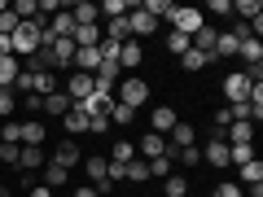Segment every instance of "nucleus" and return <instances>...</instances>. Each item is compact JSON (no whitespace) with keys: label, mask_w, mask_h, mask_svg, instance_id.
Masks as SVG:
<instances>
[{"label":"nucleus","mask_w":263,"mask_h":197,"mask_svg":"<svg viewBox=\"0 0 263 197\" xmlns=\"http://www.w3.org/2000/svg\"><path fill=\"white\" fill-rule=\"evenodd\" d=\"M9 44H13V57L40 53V44H44V22H18V31L9 35Z\"/></svg>","instance_id":"obj_1"},{"label":"nucleus","mask_w":263,"mask_h":197,"mask_svg":"<svg viewBox=\"0 0 263 197\" xmlns=\"http://www.w3.org/2000/svg\"><path fill=\"white\" fill-rule=\"evenodd\" d=\"M167 18H171V27H176L180 35H189V40H193L197 31L206 27V18H202V9H189V5H176V9H171Z\"/></svg>","instance_id":"obj_2"},{"label":"nucleus","mask_w":263,"mask_h":197,"mask_svg":"<svg viewBox=\"0 0 263 197\" xmlns=\"http://www.w3.org/2000/svg\"><path fill=\"white\" fill-rule=\"evenodd\" d=\"M149 101V84L145 79H136V75H127L119 84V105H127V110H136V105H145Z\"/></svg>","instance_id":"obj_3"},{"label":"nucleus","mask_w":263,"mask_h":197,"mask_svg":"<svg viewBox=\"0 0 263 197\" xmlns=\"http://www.w3.org/2000/svg\"><path fill=\"white\" fill-rule=\"evenodd\" d=\"M62 92L66 96H70V101H88V96H92V75H84V70H75V75H70V79H66V84H62Z\"/></svg>","instance_id":"obj_4"},{"label":"nucleus","mask_w":263,"mask_h":197,"mask_svg":"<svg viewBox=\"0 0 263 197\" xmlns=\"http://www.w3.org/2000/svg\"><path fill=\"white\" fill-rule=\"evenodd\" d=\"M84 171H88V180H92V188H97V193H114V184H110V180H105V158H101V153H92V158H88L84 162Z\"/></svg>","instance_id":"obj_5"},{"label":"nucleus","mask_w":263,"mask_h":197,"mask_svg":"<svg viewBox=\"0 0 263 197\" xmlns=\"http://www.w3.org/2000/svg\"><path fill=\"white\" fill-rule=\"evenodd\" d=\"M127 31H132V40L154 35V31H158V18H149L145 9H127Z\"/></svg>","instance_id":"obj_6"},{"label":"nucleus","mask_w":263,"mask_h":197,"mask_svg":"<svg viewBox=\"0 0 263 197\" xmlns=\"http://www.w3.org/2000/svg\"><path fill=\"white\" fill-rule=\"evenodd\" d=\"M219 136H224V145H254V123H228Z\"/></svg>","instance_id":"obj_7"},{"label":"nucleus","mask_w":263,"mask_h":197,"mask_svg":"<svg viewBox=\"0 0 263 197\" xmlns=\"http://www.w3.org/2000/svg\"><path fill=\"white\" fill-rule=\"evenodd\" d=\"M224 96H228L233 105L250 96V79H246V70H237V75H228V79H224Z\"/></svg>","instance_id":"obj_8"},{"label":"nucleus","mask_w":263,"mask_h":197,"mask_svg":"<svg viewBox=\"0 0 263 197\" xmlns=\"http://www.w3.org/2000/svg\"><path fill=\"white\" fill-rule=\"evenodd\" d=\"M176 123H180V114L171 110V105H158V110L149 114V131H158V136H167V131L176 127Z\"/></svg>","instance_id":"obj_9"},{"label":"nucleus","mask_w":263,"mask_h":197,"mask_svg":"<svg viewBox=\"0 0 263 197\" xmlns=\"http://www.w3.org/2000/svg\"><path fill=\"white\" fill-rule=\"evenodd\" d=\"M145 57V48L136 44V40H127V44H119V70H136Z\"/></svg>","instance_id":"obj_10"},{"label":"nucleus","mask_w":263,"mask_h":197,"mask_svg":"<svg viewBox=\"0 0 263 197\" xmlns=\"http://www.w3.org/2000/svg\"><path fill=\"white\" fill-rule=\"evenodd\" d=\"M110 105H114V96H105V92H92L88 101H79V110H84L88 119H101V114H110Z\"/></svg>","instance_id":"obj_11"},{"label":"nucleus","mask_w":263,"mask_h":197,"mask_svg":"<svg viewBox=\"0 0 263 197\" xmlns=\"http://www.w3.org/2000/svg\"><path fill=\"white\" fill-rule=\"evenodd\" d=\"M53 162H57V167H66V171H70V167L79 162V145L70 141V136H66V141H62V145L53 149Z\"/></svg>","instance_id":"obj_12"},{"label":"nucleus","mask_w":263,"mask_h":197,"mask_svg":"<svg viewBox=\"0 0 263 197\" xmlns=\"http://www.w3.org/2000/svg\"><path fill=\"white\" fill-rule=\"evenodd\" d=\"M75 70H84V75H97V66H101V53L97 48H75Z\"/></svg>","instance_id":"obj_13"},{"label":"nucleus","mask_w":263,"mask_h":197,"mask_svg":"<svg viewBox=\"0 0 263 197\" xmlns=\"http://www.w3.org/2000/svg\"><path fill=\"white\" fill-rule=\"evenodd\" d=\"M48 35H66V40H70V35H75V18H70V9H62V13H53V22H48Z\"/></svg>","instance_id":"obj_14"},{"label":"nucleus","mask_w":263,"mask_h":197,"mask_svg":"<svg viewBox=\"0 0 263 197\" xmlns=\"http://www.w3.org/2000/svg\"><path fill=\"white\" fill-rule=\"evenodd\" d=\"M62 123H66V131H70V141H75V136H84V131H88V114L79 110V105H70Z\"/></svg>","instance_id":"obj_15"},{"label":"nucleus","mask_w":263,"mask_h":197,"mask_svg":"<svg viewBox=\"0 0 263 197\" xmlns=\"http://www.w3.org/2000/svg\"><path fill=\"white\" fill-rule=\"evenodd\" d=\"M70 18H75V27H97L101 9H97V5H88V0H79L75 9H70Z\"/></svg>","instance_id":"obj_16"},{"label":"nucleus","mask_w":263,"mask_h":197,"mask_svg":"<svg viewBox=\"0 0 263 197\" xmlns=\"http://www.w3.org/2000/svg\"><path fill=\"white\" fill-rule=\"evenodd\" d=\"M202 158H206L211 167H228V145H224V136H215V141L202 149Z\"/></svg>","instance_id":"obj_17"},{"label":"nucleus","mask_w":263,"mask_h":197,"mask_svg":"<svg viewBox=\"0 0 263 197\" xmlns=\"http://www.w3.org/2000/svg\"><path fill=\"white\" fill-rule=\"evenodd\" d=\"M70 105H75V101H70V96H66L62 88L44 96V114H57V119H66V110H70Z\"/></svg>","instance_id":"obj_18"},{"label":"nucleus","mask_w":263,"mask_h":197,"mask_svg":"<svg viewBox=\"0 0 263 197\" xmlns=\"http://www.w3.org/2000/svg\"><path fill=\"white\" fill-rule=\"evenodd\" d=\"M237 53H241L246 57V70H250V66H263V44H259V40H241V44H237Z\"/></svg>","instance_id":"obj_19"},{"label":"nucleus","mask_w":263,"mask_h":197,"mask_svg":"<svg viewBox=\"0 0 263 197\" xmlns=\"http://www.w3.org/2000/svg\"><path fill=\"white\" fill-rule=\"evenodd\" d=\"M141 153H145V158H162V153H167V136H158V131H145Z\"/></svg>","instance_id":"obj_20"},{"label":"nucleus","mask_w":263,"mask_h":197,"mask_svg":"<svg viewBox=\"0 0 263 197\" xmlns=\"http://www.w3.org/2000/svg\"><path fill=\"white\" fill-rule=\"evenodd\" d=\"M35 167H44V149H35V145H22V153H18V171H35Z\"/></svg>","instance_id":"obj_21"},{"label":"nucleus","mask_w":263,"mask_h":197,"mask_svg":"<svg viewBox=\"0 0 263 197\" xmlns=\"http://www.w3.org/2000/svg\"><path fill=\"white\" fill-rule=\"evenodd\" d=\"M22 145H35V149H44V123H35V119L22 123Z\"/></svg>","instance_id":"obj_22"},{"label":"nucleus","mask_w":263,"mask_h":197,"mask_svg":"<svg viewBox=\"0 0 263 197\" xmlns=\"http://www.w3.org/2000/svg\"><path fill=\"white\" fill-rule=\"evenodd\" d=\"M215 35H219L215 27H202V31H197L193 40H189V44H193L197 53H206V57H211V53H215Z\"/></svg>","instance_id":"obj_23"},{"label":"nucleus","mask_w":263,"mask_h":197,"mask_svg":"<svg viewBox=\"0 0 263 197\" xmlns=\"http://www.w3.org/2000/svg\"><path fill=\"white\" fill-rule=\"evenodd\" d=\"M171 153V162H180V167H197L202 162V149L197 145H184V149H167Z\"/></svg>","instance_id":"obj_24"},{"label":"nucleus","mask_w":263,"mask_h":197,"mask_svg":"<svg viewBox=\"0 0 263 197\" xmlns=\"http://www.w3.org/2000/svg\"><path fill=\"white\" fill-rule=\"evenodd\" d=\"M184 145H193V127H189V123H176V127H171L167 149H184Z\"/></svg>","instance_id":"obj_25"},{"label":"nucleus","mask_w":263,"mask_h":197,"mask_svg":"<svg viewBox=\"0 0 263 197\" xmlns=\"http://www.w3.org/2000/svg\"><path fill=\"white\" fill-rule=\"evenodd\" d=\"M18 75H22L18 62H13V57H0V88H13V84H18Z\"/></svg>","instance_id":"obj_26"},{"label":"nucleus","mask_w":263,"mask_h":197,"mask_svg":"<svg viewBox=\"0 0 263 197\" xmlns=\"http://www.w3.org/2000/svg\"><path fill=\"white\" fill-rule=\"evenodd\" d=\"M254 184H263V162L259 158L241 167V188H254Z\"/></svg>","instance_id":"obj_27"},{"label":"nucleus","mask_w":263,"mask_h":197,"mask_svg":"<svg viewBox=\"0 0 263 197\" xmlns=\"http://www.w3.org/2000/svg\"><path fill=\"white\" fill-rule=\"evenodd\" d=\"M233 13L241 22H254V18H263V5H259V0H241V5H233Z\"/></svg>","instance_id":"obj_28"},{"label":"nucleus","mask_w":263,"mask_h":197,"mask_svg":"<svg viewBox=\"0 0 263 197\" xmlns=\"http://www.w3.org/2000/svg\"><path fill=\"white\" fill-rule=\"evenodd\" d=\"M149 175H158V180L176 175V162H171V153H162V158H149Z\"/></svg>","instance_id":"obj_29"},{"label":"nucleus","mask_w":263,"mask_h":197,"mask_svg":"<svg viewBox=\"0 0 263 197\" xmlns=\"http://www.w3.org/2000/svg\"><path fill=\"white\" fill-rule=\"evenodd\" d=\"M237 44H241V40H233V35H215V53H211V62H219V57H233Z\"/></svg>","instance_id":"obj_30"},{"label":"nucleus","mask_w":263,"mask_h":197,"mask_svg":"<svg viewBox=\"0 0 263 197\" xmlns=\"http://www.w3.org/2000/svg\"><path fill=\"white\" fill-rule=\"evenodd\" d=\"M66 175H70L66 167H57V162H44V184H48V188H62V184H66Z\"/></svg>","instance_id":"obj_31"},{"label":"nucleus","mask_w":263,"mask_h":197,"mask_svg":"<svg viewBox=\"0 0 263 197\" xmlns=\"http://www.w3.org/2000/svg\"><path fill=\"white\" fill-rule=\"evenodd\" d=\"M180 62H184V70L193 75V70H206V66H211V57H206V53H197V48H189V53L180 57Z\"/></svg>","instance_id":"obj_32"},{"label":"nucleus","mask_w":263,"mask_h":197,"mask_svg":"<svg viewBox=\"0 0 263 197\" xmlns=\"http://www.w3.org/2000/svg\"><path fill=\"white\" fill-rule=\"evenodd\" d=\"M97 9H101V18H127V0H105V5H97Z\"/></svg>","instance_id":"obj_33"},{"label":"nucleus","mask_w":263,"mask_h":197,"mask_svg":"<svg viewBox=\"0 0 263 197\" xmlns=\"http://www.w3.org/2000/svg\"><path fill=\"white\" fill-rule=\"evenodd\" d=\"M127 180H132V184H145V180H149V162L132 158V162H127Z\"/></svg>","instance_id":"obj_34"},{"label":"nucleus","mask_w":263,"mask_h":197,"mask_svg":"<svg viewBox=\"0 0 263 197\" xmlns=\"http://www.w3.org/2000/svg\"><path fill=\"white\" fill-rule=\"evenodd\" d=\"M132 158H136V145H132V141H119V145H114V158H110V162H119V167H127Z\"/></svg>","instance_id":"obj_35"},{"label":"nucleus","mask_w":263,"mask_h":197,"mask_svg":"<svg viewBox=\"0 0 263 197\" xmlns=\"http://www.w3.org/2000/svg\"><path fill=\"white\" fill-rule=\"evenodd\" d=\"M162 188H167V197H184L189 193V180L184 175H167V180H162Z\"/></svg>","instance_id":"obj_36"},{"label":"nucleus","mask_w":263,"mask_h":197,"mask_svg":"<svg viewBox=\"0 0 263 197\" xmlns=\"http://www.w3.org/2000/svg\"><path fill=\"white\" fill-rule=\"evenodd\" d=\"M141 9H145V13H149V18H167V13H171V9H176V5H171V0H145Z\"/></svg>","instance_id":"obj_37"},{"label":"nucleus","mask_w":263,"mask_h":197,"mask_svg":"<svg viewBox=\"0 0 263 197\" xmlns=\"http://www.w3.org/2000/svg\"><path fill=\"white\" fill-rule=\"evenodd\" d=\"M110 119L119 123V127H127V123L136 119V110H127V105H119V101H114V105H110Z\"/></svg>","instance_id":"obj_38"},{"label":"nucleus","mask_w":263,"mask_h":197,"mask_svg":"<svg viewBox=\"0 0 263 197\" xmlns=\"http://www.w3.org/2000/svg\"><path fill=\"white\" fill-rule=\"evenodd\" d=\"M167 48H171V53H176V57H184V53H189V48H193V44H189V35H180V31H171Z\"/></svg>","instance_id":"obj_39"},{"label":"nucleus","mask_w":263,"mask_h":197,"mask_svg":"<svg viewBox=\"0 0 263 197\" xmlns=\"http://www.w3.org/2000/svg\"><path fill=\"white\" fill-rule=\"evenodd\" d=\"M18 153L22 145H0V167H18Z\"/></svg>","instance_id":"obj_40"},{"label":"nucleus","mask_w":263,"mask_h":197,"mask_svg":"<svg viewBox=\"0 0 263 197\" xmlns=\"http://www.w3.org/2000/svg\"><path fill=\"white\" fill-rule=\"evenodd\" d=\"M18 31V18H13V9H5L0 13V35H13Z\"/></svg>","instance_id":"obj_41"},{"label":"nucleus","mask_w":263,"mask_h":197,"mask_svg":"<svg viewBox=\"0 0 263 197\" xmlns=\"http://www.w3.org/2000/svg\"><path fill=\"white\" fill-rule=\"evenodd\" d=\"M13 88H0V119H5V114H13Z\"/></svg>","instance_id":"obj_42"},{"label":"nucleus","mask_w":263,"mask_h":197,"mask_svg":"<svg viewBox=\"0 0 263 197\" xmlns=\"http://www.w3.org/2000/svg\"><path fill=\"white\" fill-rule=\"evenodd\" d=\"M5 145H22V123H5Z\"/></svg>","instance_id":"obj_43"},{"label":"nucleus","mask_w":263,"mask_h":197,"mask_svg":"<svg viewBox=\"0 0 263 197\" xmlns=\"http://www.w3.org/2000/svg\"><path fill=\"white\" fill-rule=\"evenodd\" d=\"M88 131H97V136H105V131H110V114H101V119H88Z\"/></svg>","instance_id":"obj_44"},{"label":"nucleus","mask_w":263,"mask_h":197,"mask_svg":"<svg viewBox=\"0 0 263 197\" xmlns=\"http://www.w3.org/2000/svg\"><path fill=\"white\" fill-rule=\"evenodd\" d=\"M211 197H241V184H219Z\"/></svg>","instance_id":"obj_45"},{"label":"nucleus","mask_w":263,"mask_h":197,"mask_svg":"<svg viewBox=\"0 0 263 197\" xmlns=\"http://www.w3.org/2000/svg\"><path fill=\"white\" fill-rule=\"evenodd\" d=\"M206 13H233V5H228V0H211Z\"/></svg>","instance_id":"obj_46"},{"label":"nucleus","mask_w":263,"mask_h":197,"mask_svg":"<svg viewBox=\"0 0 263 197\" xmlns=\"http://www.w3.org/2000/svg\"><path fill=\"white\" fill-rule=\"evenodd\" d=\"M27 110H31V114H40V110H44V96H35V92H27Z\"/></svg>","instance_id":"obj_47"},{"label":"nucleus","mask_w":263,"mask_h":197,"mask_svg":"<svg viewBox=\"0 0 263 197\" xmlns=\"http://www.w3.org/2000/svg\"><path fill=\"white\" fill-rule=\"evenodd\" d=\"M0 57H13V44H9V35H0Z\"/></svg>","instance_id":"obj_48"},{"label":"nucleus","mask_w":263,"mask_h":197,"mask_svg":"<svg viewBox=\"0 0 263 197\" xmlns=\"http://www.w3.org/2000/svg\"><path fill=\"white\" fill-rule=\"evenodd\" d=\"M75 197H101L97 188H75Z\"/></svg>","instance_id":"obj_49"},{"label":"nucleus","mask_w":263,"mask_h":197,"mask_svg":"<svg viewBox=\"0 0 263 197\" xmlns=\"http://www.w3.org/2000/svg\"><path fill=\"white\" fill-rule=\"evenodd\" d=\"M31 197H53V188H31Z\"/></svg>","instance_id":"obj_50"},{"label":"nucleus","mask_w":263,"mask_h":197,"mask_svg":"<svg viewBox=\"0 0 263 197\" xmlns=\"http://www.w3.org/2000/svg\"><path fill=\"white\" fill-rule=\"evenodd\" d=\"M0 197H5V184H0Z\"/></svg>","instance_id":"obj_51"},{"label":"nucleus","mask_w":263,"mask_h":197,"mask_svg":"<svg viewBox=\"0 0 263 197\" xmlns=\"http://www.w3.org/2000/svg\"><path fill=\"white\" fill-rule=\"evenodd\" d=\"M241 197H246V193H241Z\"/></svg>","instance_id":"obj_52"}]
</instances>
